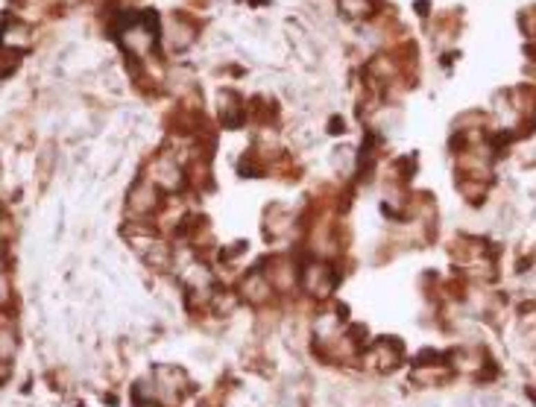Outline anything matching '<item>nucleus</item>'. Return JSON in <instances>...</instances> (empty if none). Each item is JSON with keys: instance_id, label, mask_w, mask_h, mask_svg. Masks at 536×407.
I'll list each match as a JSON object with an SVG mask.
<instances>
[{"instance_id": "nucleus-1", "label": "nucleus", "mask_w": 536, "mask_h": 407, "mask_svg": "<svg viewBox=\"0 0 536 407\" xmlns=\"http://www.w3.org/2000/svg\"><path fill=\"white\" fill-rule=\"evenodd\" d=\"M331 273L326 267H311L308 269V290L311 293H317V296H326L329 290H331Z\"/></svg>"}]
</instances>
